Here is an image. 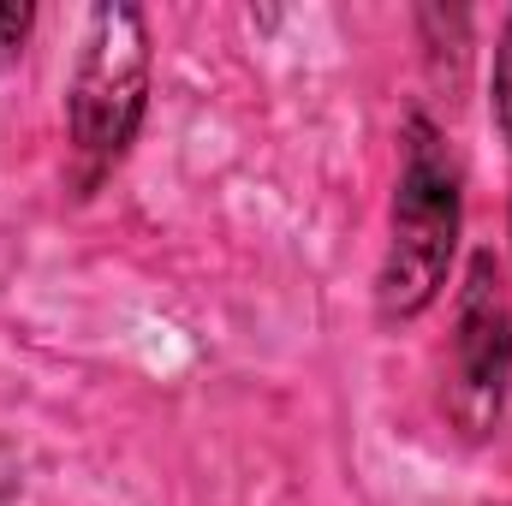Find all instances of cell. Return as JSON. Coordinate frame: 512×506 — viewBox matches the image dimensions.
Here are the masks:
<instances>
[{"label":"cell","mask_w":512,"mask_h":506,"mask_svg":"<svg viewBox=\"0 0 512 506\" xmlns=\"http://www.w3.org/2000/svg\"><path fill=\"white\" fill-rule=\"evenodd\" d=\"M453 239H459V179L453 161L441 155L435 131L411 126L405 143V173H399V203H393V251L382 268V310L387 316H417L447 262H453Z\"/></svg>","instance_id":"cell-1"},{"label":"cell","mask_w":512,"mask_h":506,"mask_svg":"<svg viewBox=\"0 0 512 506\" xmlns=\"http://www.w3.org/2000/svg\"><path fill=\"white\" fill-rule=\"evenodd\" d=\"M149 90V30L137 6H96L84 30V54L72 72V143L90 173L120 161L143 120Z\"/></svg>","instance_id":"cell-2"},{"label":"cell","mask_w":512,"mask_h":506,"mask_svg":"<svg viewBox=\"0 0 512 506\" xmlns=\"http://www.w3.org/2000/svg\"><path fill=\"white\" fill-rule=\"evenodd\" d=\"M459 381H453V411L471 435H483L501 411V393H507L512 376V322L507 304L495 292V262L477 256L471 262V286L459 298Z\"/></svg>","instance_id":"cell-3"},{"label":"cell","mask_w":512,"mask_h":506,"mask_svg":"<svg viewBox=\"0 0 512 506\" xmlns=\"http://www.w3.org/2000/svg\"><path fill=\"white\" fill-rule=\"evenodd\" d=\"M495 114H501V131L512 143V24L501 36V60H495Z\"/></svg>","instance_id":"cell-4"},{"label":"cell","mask_w":512,"mask_h":506,"mask_svg":"<svg viewBox=\"0 0 512 506\" xmlns=\"http://www.w3.org/2000/svg\"><path fill=\"white\" fill-rule=\"evenodd\" d=\"M24 30H30V6H6V0H0V66L18 54Z\"/></svg>","instance_id":"cell-5"}]
</instances>
